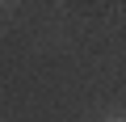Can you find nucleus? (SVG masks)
Segmentation results:
<instances>
[{
    "mask_svg": "<svg viewBox=\"0 0 126 122\" xmlns=\"http://www.w3.org/2000/svg\"><path fill=\"white\" fill-rule=\"evenodd\" d=\"M109 122H118V118H109Z\"/></svg>",
    "mask_w": 126,
    "mask_h": 122,
    "instance_id": "obj_1",
    "label": "nucleus"
}]
</instances>
